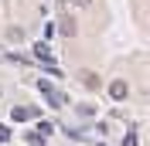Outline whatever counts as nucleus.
I'll list each match as a JSON object with an SVG mask.
<instances>
[{"label": "nucleus", "mask_w": 150, "mask_h": 146, "mask_svg": "<svg viewBox=\"0 0 150 146\" xmlns=\"http://www.w3.org/2000/svg\"><path fill=\"white\" fill-rule=\"evenodd\" d=\"M38 88H41V95H45V99L48 102H51V105H55V109H58V105H65V92H58L55 88V85H51V82H45V78H41V82H38Z\"/></svg>", "instance_id": "f257e3e1"}, {"label": "nucleus", "mask_w": 150, "mask_h": 146, "mask_svg": "<svg viewBox=\"0 0 150 146\" xmlns=\"http://www.w3.org/2000/svg\"><path fill=\"white\" fill-rule=\"evenodd\" d=\"M10 116H14V122H24V119H34V116H38V109H31V105H17Z\"/></svg>", "instance_id": "f03ea898"}, {"label": "nucleus", "mask_w": 150, "mask_h": 146, "mask_svg": "<svg viewBox=\"0 0 150 146\" xmlns=\"http://www.w3.org/2000/svg\"><path fill=\"white\" fill-rule=\"evenodd\" d=\"M109 95H112L116 102L126 99V95H130V85H126V82H112V85H109Z\"/></svg>", "instance_id": "7ed1b4c3"}, {"label": "nucleus", "mask_w": 150, "mask_h": 146, "mask_svg": "<svg viewBox=\"0 0 150 146\" xmlns=\"http://www.w3.org/2000/svg\"><path fill=\"white\" fill-rule=\"evenodd\" d=\"M58 20H62V24H58V31H62L65 37H75V31H79V24H75L72 17H58Z\"/></svg>", "instance_id": "20e7f679"}, {"label": "nucleus", "mask_w": 150, "mask_h": 146, "mask_svg": "<svg viewBox=\"0 0 150 146\" xmlns=\"http://www.w3.org/2000/svg\"><path fill=\"white\" fill-rule=\"evenodd\" d=\"M82 85L85 88H99V75L96 72H82Z\"/></svg>", "instance_id": "39448f33"}, {"label": "nucleus", "mask_w": 150, "mask_h": 146, "mask_svg": "<svg viewBox=\"0 0 150 146\" xmlns=\"http://www.w3.org/2000/svg\"><path fill=\"white\" fill-rule=\"evenodd\" d=\"M34 58H41V61H51V51H48L45 41H41V44H34Z\"/></svg>", "instance_id": "423d86ee"}, {"label": "nucleus", "mask_w": 150, "mask_h": 146, "mask_svg": "<svg viewBox=\"0 0 150 146\" xmlns=\"http://www.w3.org/2000/svg\"><path fill=\"white\" fill-rule=\"evenodd\" d=\"M45 139H48V136H41L38 129H34V133H28V143H31V146H41V143H45Z\"/></svg>", "instance_id": "0eeeda50"}, {"label": "nucleus", "mask_w": 150, "mask_h": 146, "mask_svg": "<svg viewBox=\"0 0 150 146\" xmlns=\"http://www.w3.org/2000/svg\"><path fill=\"white\" fill-rule=\"evenodd\" d=\"M38 133H41V136H51L55 126H51V122H38Z\"/></svg>", "instance_id": "6e6552de"}, {"label": "nucleus", "mask_w": 150, "mask_h": 146, "mask_svg": "<svg viewBox=\"0 0 150 146\" xmlns=\"http://www.w3.org/2000/svg\"><path fill=\"white\" fill-rule=\"evenodd\" d=\"M137 143H140V139H137V133H133V129H130V133L123 136V146H137Z\"/></svg>", "instance_id": "1a4fd4ad"}, {"label": "nucleus", "mask_w": 150, "mask_h": 146, "mask_svg": "<svg viewBox=\"0 0 150 146\" xmlns=\"http://www.w3.org/2000/svg\"><path fill=\"white\" fill-rule=\"evenodd\" d=\"M10 139V126H4V122H0V143H7Z\"/></svg>", "instance_id": "9d476101"}, {"label": "nucleus", "mask_w": 150, "mask_h": 146, "mask_svg": "<svg viewBox=\"0 0 150 146\" xmlns=\"http://www.w3.org/2000/svg\"><path fill=\"white\" fill-rule=\"evenodd\" d=\"M68 4H75V7H89L92 0H68Z\"/></svg>", "instance_id": "9b49d317"}]
</instances>
